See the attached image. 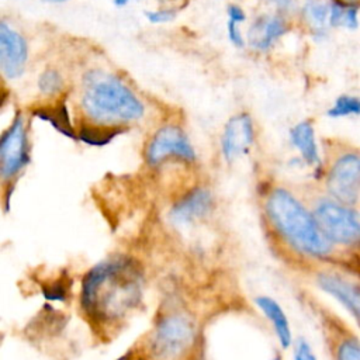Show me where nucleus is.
<instances>
[{
    "instance_id": "obj_2",
    "label": "nucleus",
    "mask_w": 360,
    "mask_h": 360,
    "mask_svg": "<svg viewBox=\"0 0 360 360\" xmlns=\"http://www.w3.org/2000/svg\"><path fill=\"white\" fill-rule=\"evenodd\" d=\"M266 212L274 229L297 252L314 259H329L333 255L335 246L314 214L287 190L276 188L269 194Z\"/></svg>"
},
{
    "instance_id": "obj_20",
    "label": "nucleus",
    "mask_w": 360,
    "mask_h": 360,
    "mask_svg": "<svg viewBox=\"0 0 360 360\" xmlns=\"http://www.w3.org/2000/svg\"><path fill=\"white\" fill-rule=\"evenodd\" d=\"M63 87V79L59 72L53 69L44 70L38 77V89L42 94L53 96L58 94Z\"/></svg>"
},
{
    "instance_id": "obj_11",
    "label": "nucleus",
    "mask_w": 360,
    "mask_h": 360,
    "mask_svg": "<svg viewBox=\"0 0 360 360\" xmlns=\"http://www.w3.org/2000/svg\"><path fill=\"white\" fill-rule=\"evenodd\" d=\"M255 139V131L252 120L248 114L240 112L231 117L222 132L221 150L228 162L235 160L240 155L249 152Z\"/></svg>"
},
{
    "instance_id": "obj_12",
    "label": "nucleus",
    "mask_w": 360,
    "mask_h": 360,
    "mask_svg": "<svg viewBox=\"0 0 360 360\" xmlns=\"http://www.w3.org/2000/svg\"><path fill=\"white\" fill-rule=\"evenodd\" d=\"M212 208V195L207 188L197 187L184 194L170 210L169 217L174 225L183 226L204 218Z\"/></svg>"
},
{
    "instance_id": "obj_21",
    "label": "nucleus",
    "mask_w": 360,
    "mask_h": 360,
    "mask_svg": "<svg viewBox=\"0 0 360 360\" xmlns=\"http://www.w3.org/2000/svg\"><path fill=\"white\" fill-rule=\"evenodd\" d=\"M304 14H305L307 20L314 27H316L319 30V28H323V24L326 21V18L329 17V7L325 3L311 0L304 7Z\"/></svg>"
},
{
    "instance_id": "obj_32",
    "label": "nucleus",
    "mask_w": 360,
    "mask_h": 360,
    "mask_svg": "<svg viewBox=\"0 0 360 360\" xmlns=\"http://www.w3.org/2000/svg\"><path fill=\"white\" fill-rule=\"evenodd\" d=\"M46 1H53V3H62V1H66V0H46Z\"/></svg>"
},
{
    "instance_id": "obj_22",
    "label": "nucleus",
    "mask_w": 360,
    "mask_h": 360,
    "mask_svg": "<svg viewBox=\"0 0 360 360\" xmlns=\"http://www.w3.org/2000/svg\"><path fill=\"white\" fill-rule=\"evenodd\" d=\"M69 291V283L68 278L62 277L52 283H48L42 287V294L49 301H65L66 294Z\"/></svg>"
},
{
    "instance_id": "obj_30",
    "label": "nucleus",
    "mask_w": 360,
    "mask_h": 360,
    "mask_svg": "<svg viewBox=\"0 0 360 360\" xmlns=\"http://www.w3.org/2000/svg\"><path fill=\"white\" fill-rule=\"evenodd\" d=\"M273 4H276L278 8L281 10H287L291 7L292 4V0H270Z\"/></svg>"
},
{
    "instance_id": "obj_6",
    "label": "nucleus",
    "mask_w": 360,
    "mask_h": 360,
    "mask_svg": "<svg viewBox=\"0 0 360 360\" xmlns=\"http://www.w3.org/2000/svg\"><path fill=\"white\" fill-rule=\"evenodd\" d=\"M28 141L21 115H15L0 141V173L3 179L14 177L28 163Z\"/></svg>"
},
{
    "instance_id": "obj_1",
    "label": "nucleus",
    "mask_w": 360,
    "mask_h": 360,
    "mask_svg": "<svg viewBox=\"0 0 360 360\" xmlns=\"http://www.w3.org/2000/svg\"><path fill=\"white\" fill-rule=\"evenodd\" d=\"M142 288V270L134 260L124 256L103 260L83 278L82 309L96 328L111 330L141 304Z\"/></svg>"
},
{
    "instance_id": "obj_25",
    "label": "nucleus",
    "mask_w": 360,
    "mask_h": 360,
    "mask_svg": "<svg viewBox=\"0 0 360 360\" xmlns=\"http://www.w3.org/2000/svg\"><path fill=\"white\" fill-rule=\"evenodd\" d=\"M294 360H316V356L312 353L311 346L305 339H300L294 349Z\"/></svg>"
},
{
    "instance_id": "obj_24",
    "label": "nucleus",
    "mask_w": 360,
    "mask_h": 360,
    "mask_svg": "<svg viewBox=\"0 0 360 360\" xmlns=\"http://www.w3.org/2000/svg\"><path fill=\"white\" fill-rule=\"evenodd\" d=\"M145 17L153 22V24H160V22H167L176 17V11L172 8H162V10H153V11H145Z\"/></svg>"
},
{
    "instance_id": "obj_28",
    "label": "nucleus",
    "mask_w": 360,
    "mask_h": 360,
    "mask_svg": "<svg viewBox=\"0 0 360 360\" xmlns=\"http://www.w3.org/2000/svg\"><path fill=\"white\" fill-rule=\"evenodd\" d=\"M245 18H246V15H245L243 10H242L239 6L231 4V6L228 7V20L240 24V22L245 21Z\"/></svg>"
},
{
    "instance_id": "obj_15",
    "label": "nucleus",
    "mask_w": 360,
    "mask_h": 360,
    "mask_svg": "<svg viewBox=\"0 0 360 360\" xmlns=\"http://www.w3.org/2000/svg\"><path fill=\"white\" fill-rule=\"evenodd\" d=\"M290 139H291V143L300 150L302 159L308 165L319 163V155H318V148L315 142L314 128L308 121H302L297 124L290 131Z\"/></svg>"
},
{
    "instance_id": "obj_29",
    "label": "nucleus",
    "mask_w": 360,
    "mask_h": 360,
    "mask_svg": "<svg viewBox=\"0 0 360 360\" xmlns=\"http://www.w3.org/2000/svg\"><path fill=\"white\" fill-rule=\"evenodd\" d=\"M117 360H148V359H146L145 356H142L139 352L131 350V352L122 354V356H121L120 359H117Z\"/></svg>"
},
{
    "instance_id": "obj_10",
    "label": "nucleus",
    "mask_w": 360,
    "mask_h": 360,
    "mask_svg": "<svg viewBox=\"0 0 360 360\" xmlns=\"http://www.w3.org/2000/svg\"><path fill=\"white\" fill-rule=\"evenodd\" d=\"M28 58L27 42L14 28L0 22V68L7 79H17L24 73Z\"/></svg>"
},
{
    "instance_id": "obj_26",
    "label": "nucleus",
    "mask_w": 360,
    "mask_h": 360,
    "mask_svg": "<svg viewBox=\"0 0 360 360\" xmlns=\"http://www.w3.org/2000/svg\"><path fill=\"white\" fill-rule=\"evenodd\" d=\"M228 38L229 41L236 46V48H242L245 45V41H243V37L240 34V30H239V24L235 22V21H231L228 20Z\"/></svg>"
},
{
    "instance_id": "obj_17",
    "label": "nucleus",
    "mask_w": 360,
    "mask_h": 360,
    "mask_svg": "<svg viewBox=\"0 0 360 360\" xmlns=\"http://www.w3.org/2000/svg\"><path fill=\"white\" fill-rule=\"evenodd\" d=\"M121 128H96V127H82L79 129V141L91 145L103 146L110 143L117 135L121 134Z\"/></svg>"
},
{
    "instance_id": "obj_31",
    "label": "nucleus",
    "mask_w": 360,
    "mask_h": 360,
    "mask_svg": "<svg viewBox=\"0 0 360 360\" xmlns=\"http://www.w3.org/2000/svg\"><path fill=\"white\" fill-rule=\"evenodd\" d=\"M129 1H132V0H114V4H115L117 7H124V6H127Z\"/></svg>"
},
{
    "instance_id": "obj_5",
    "label": "nucleus",
    "mask_w": 360,
    "mask_h": 360,
    "mask_svg": "<svg viewBox=\"0 0 360 360\" xmlns=\"http://www.w3.org/2000/svg\"><path fill=\"white\" fill-rule=\"evenodd\" d=\"M314 217L326 238L335 245L360 249V217L338 201L322 200Z\"/></svg>"
},
{
    "instance_id": "obj_23",
    "label": "nucleus",
    "mask_w": 360,
    "mask_h": 360,
    "mask_svg": "<svg viewBox=\"0 0 360 360\" xmlns=\"http://www.w3.org/2000/svg\"><path fill=\"white\" fill-rule=\"evenodd\" d=\"M347 10V3L342 0H333L329 7V22L332 27H339L345 24V15Z\"/></svg>"
},
{
    "instance_id": "obj_33",
    "label": "nucleus",
    "mask_w": 360,
    "mask_h": 360,
    "mask_svg": "<svg viewBox=\"0 0 360 360\" xmlns=\"http://www.w3.org/2000/svg\"><path fill=\"white\" fill-rule=\"evenodd\" d=\"M271 360H281V359H280V356H276V357H274V359H271Z\"/></svg>"
},
{
    "instance_id": "obj_7",
    "label": "nucleus",
    "mask_w": 360,
    "mask_h": 360,
    "mask_svg": "<svg viewBox=\"0 0 360 360\" xmlns=\"http://www.w3.org/2000/svg\"><path fill=\"white\" fill-rule=\"evenodd\" d=\"M167 158H179L187 162L195 159V152L187 135L176 125H166L158 129L146 148L149 165H159Z\"/></svg>"
},
{
    "instance_id": "obj_9",
    "label": "nucleus",
    "mask_w": 360,
    "mask_h": 360,
    "mask_svg": "<svg viewBox=\"0 0 360 360\" xmlns=\"http://www.w3.org/2000/svg\"><path fill=\"white\" fill-rule=\"evenodd\" d=\"M315 283L323 292L346 308L360 328V281L345 273L326 270L316 274Z\"/></svg>"
},
{
    "instance_id": "obj_18",
    "label": "nucleus",
    "mask_w": 360,
    "mask_h": 360,
    "mask_svg": "<svg viewBox=\"0 0 360 360\" xmlns=\"http://www.w3.org/2000/svg\"><path fill=\"white\" fill-rule=\"evenodd\" d=\"M335 360H360V340L354 336H342L333 349Z\"/></svg>"
},
{
    "instance_id": "obj_8",
    "label": "nucleus",
    "mask_w": 360,
    "mask_h": 360,
    "mask_svg": "<svg viewBox=\"0 0 360 360\" xmlns=\"http://www.w3.org/2000/svg\"><path fill=\"white\" fill-rule=\"evenodd\" d=\"M328 188L340 204L357 202L360 197V156L347 153L339 158L329 172Z\"/></svg>"
},
{
    "instance_id": "obj_16",
    "label": "nucleus",
    "mask_w": 360,
    "mask_h": 360,
    "mask_svg": "<svg viewBox=\"0 0 360 360\" xmlns=\"http://www.w3.org/2000/svg\"><path fill=\"white\" fill-rule=\"evenodd\" d=\"M34 114L42 120L49 122L58 132H60L62 135L70 138V139H76V134L75 129L72 127L70 118H69V111L68 107L65 104V101L58 103L52 107H42L34 111Z\"/></svg>"
},
{
    "instance_id": "obj_3",
    "label": "nucleus",
    "mask_w": 360,
    "mask_h": 360,
    "mask_svg": "<svg viewBox=\"0 0 360 360\" xmlns=\"http://www.w3.org/2000/svg\"><path fill=\"white\" fill-rule=\"evenodd\" d=\"M82 107L91 121L104 127L139 120L145 111L141 100L120 77L100 69L83 77Z\"/></svg>"
},
{
    "instance_id": "obj_27",
    "label": "nucleus",
    "mask_w": 360,
    "mask_h": 360,
    "mask_svg": "<svg viewBox=\"0 0 360 360\" xmlns=\"http://www.w3.org/2000/svg\"><path fill=\"white\" fill-rule=\"evenodd\" d=\"M357 11L359 6L357 4H347L346 15H345V27L347 28H356L357 27Z\"/></svg>"
},
{
    "instance_id": "obj_4",
    "label": "nucleus",
    "mask_w": 360,
    "mask_h": 360,
    "mask_svg": "<svg viewBox=\"0 0 360 360\" xmlns=\"http://www.w3.org/2000/svg\"><path fill=\"white\" fill-rule=\"evenodd\" d=\"M195 340L193 322L181 314H170L160 319L149 340V352L155 360H180Z\"/></svg>"
},
{
    "instance_id": "obj_13",
    "label": "nucleus",
    "mask_w": 360,
    "mask_h": 360,
    "mask_svg": "<svg viewBox=\"0 0 360 360\" xmlns=\"http://www.w3.org/2000/svg\"><path fill=\"white\" fill-rule=\"evenodd\" d=\"M285 32V24L280 17H259L248 32V39L252 48L267 51L273 42Z\"/></svg>"
},
{
    "instance_id": "obj_14",
    "label": "nucleus",
    "mask_w": 360,
    "mask_h": 360,
    "mask_svg": "<svg viewBox=\"0 0 360 360\" xmlns=\"http://www.w3.org/2000/svg\"><path fill=\"white\" fill-rule=\"evenodd\" d=\"M255 302L262 309L264 316L271 322L281 347L288 349L292 342V333H291L290 322L284 309L280 307V304L276 300L267 295L256 297Z\"/></svg>"
},
{
    "instance_id": "obj_19",
    "label": "nucleus",
    "mask_w": 360,
    "mask_h": 360,
    "mask_svg": "<svg viewBox=\"0 0 360 360\" xmlns=\"http://www.w3.org/2000/svg\"><path fill=\"white\" fill-rule=\"evenodd\" d=\"M350 114H360V98L347 96V94L340 96L335 101L333 107H330L328 111V115L333 117V118L345 117V115H350Z\"/></svg>"
}]
</instances>
